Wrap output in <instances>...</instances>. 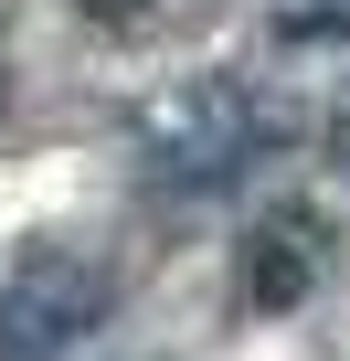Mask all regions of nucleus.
Segmentation results:
<instances>
[{"label":"nucleus","mask_w":350,"mask_h":361,"mask_svg":"<svg viewBox=\"0 0 350 361\" xmlns=\"http://www.w3.org/2000/svg\"><path fill=\"white\" fill-rule=\"evenodd\" d=\"M308 287H318V224L308 213H276L244 245V308H297Z\"/></svg>","instance_id":"7ed1b4c3"},{"label":"nucleus","mask_w":350,"mask_h":361,"mask_svg":"<svg viewBox=\"0 0 350 361\" xmlns=\"http://www.w3.org/2000/svg\"><path fill=\"white\" fill-rule=\"evenodd\" d=\"M106 266L85 255H32L11 266V287H0V361H75L96 329H106Z\"/></svg>","instance_id":"f03ea898"},{"label":"nucleus","mask_w":350,"mask_h":361,"mask_svg":"<svg viewBox=\"0 0 350 361\" xmlns=\"http://www.w3.org/2000/svg\"><path fill=\"white\" fill-rule=\"evenodd\" d=\"M265 117L244 96V75H192V85H170L149 117H138V159L159 192H213V180H234L255 159Z\"/></svg>","instance_id":"f257e3e1"},{"label":"nucleus","mask_w":350,"mask_h":361,"mask_svg":"<svg viewBox=\"0 0 350 361\" xmlns=\"http://www.w3.org/2000/svg\"><path fill=\"white\" fill-rule=\"evenodd\" d=\"M350 32V0H308V11H287V43H329Z\"/></svg>","instance_id":"20e7f679"},{"label":"nucleus","mask_w":350,"mask_h":361,"mask_svg":"<svg viewBox=\"0 0 350 361\" xmlns=\"http://www.w3.org/2000/svg\"><path fill=\"white\" fill-rule=\"evenodd\" d=\"M329 159L350 170V96H339V117H329Z\"/></svg>","instance_id":"423d86ee"},{"label":"nucleus","mask_w":350,"mask_h":361,"mask_svg":"<svg viewBox=\"0 0 350 361\" xmlns=\"http://www.w3.org/2000/svg\"><path fill=\"white\" fill-rule=\"evenodd\" d=\"M149 0H85V22H138Z\"/></svg>","instance_id":"39448f33"}]
</instances>
